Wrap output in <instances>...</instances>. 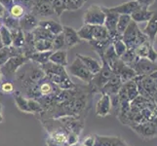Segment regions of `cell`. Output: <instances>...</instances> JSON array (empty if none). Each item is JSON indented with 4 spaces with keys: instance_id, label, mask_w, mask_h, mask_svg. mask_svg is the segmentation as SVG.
<instances>
[{
    "instance_id": "cell-58",
    "label": "cell",
    "mask_w": 157,
    "mask_h": 146,
    "mask_svg": "<svg viewBox=\"0 0 157 146\" xmlns=\"http://www.w3.org/2000/svg\"><path fill=\"white\" fill-rule=\"evenodd\" d=\"M127 146H128V145H127Z\"/></svg>"
},
{
    "instance_id": "cell-13",
    "label": "cell",
    "mask_w": 157,
    "mask_h": 146,
    "mask_svg": "<svg viewBox=\"0 0 157 146\" xmlns=\"http://www.w3.org/2000/svg\"><path fill=\"white\" fill-rule=\"evenodd\" d=\"M134 51L138 58H147L153 62H156L157 61V51H155L153 44H151L149 41L144 42L142 45L135 48Z\"/></svg>"
},
{
    "instance_id": "cell-22",
    "label": "cell",
    "mask_w": 157,
    "mask_h": 146,
    "mask_svg": "<svg viewBox=\"0 0 157 146\" xmlns=\"http://www.w3.org/2000/svg\"><path fill=\"white\" fill-rule=\"evenodd\" d=\"M143 32L147 35L151 44H153L157 37V10L154 11L152 17L147 21V24L145 25Z\"/></svg>"
},
{
    "instance_id": "cell-42",
    "label": "cell",
    "mask_w": 157,
    "mask_h": 146,
    "mask_svg": "<svg viewBox=\"0 0 157 146\" xmlns=\"http://www.w3.org/2000/svg\"><path fill=\"white\" fill-rule=\"evenodd\" d=\"M0 38H1L3 46H12V35L11 31L3 25L0 28Z\"/></svg>"
},
{
    "instance_id": "cell-28",
    "label": "cell",
    "mask_w": 157,
    "mask_h": 146,
    "mask_svg": "<svg viewBox=\"0 0 157 146\" xmlns=\"http://www.w3.org/2000/svg\"><path fill=\"white\" fill-rule=\"evenodd\" d=\"M30 11L25 6H24L23 4L18 3V2H15L8 10V14L11 16V17H13L17 20H21Z\"/></svg>"
},
{
    "instance_id": "cell-31",
    "label": "cell",
    "mask_w": 157,
    "mask_h": 146,
    "mask_svg": "<svg viewBox=\"0 0 157 146\" xmlns=\"http://www.w3.org/2000/svg\"><path fill=\"white\" fill-rule=\"evenodd\" d=\"M12 35V45L16 48L23 49L25 46V33L21 28L10 30Z\"/></svg>"
},
{
    "instance_id": "cell-36",
    "label": "cell",
    "mask_w": 157,
    "mask_h": 146,
    "mask_svg": "<svg viewBox=\"0 0 157 146\" xmlns=\"http://www.w3.org/2000/svg\"><path fill=\"white\" fill-rule=\"evenodd\" d=\"M77 34L80 40H85L88 42L92 41L93 40V25L84 24L78 29Z\"/></svg>"
},
{
    "instance_id": "cell-55",
    "label": "cell",
    "mask_w": 157,
    "mask_h": 146,
    "mask_svg": "<svg viewBox=\"0 0 157 146\" xmlns=\"http://www.w3.org/2000/svg\"><path fill=\"white\" fill-rule=\"evenodd\" d=\"M3 26V23H2V19H0V28Z\"/></svg>"
},
{
    "instance_id": "cell-34",
    "label": "cell",
    "mask_w": 157,
    "mask_h": 146,
    "mask_svg": "<svg viewBox=\"0 0 157 146\" xmlns=\"http://www.w3.org/2000/svg\"><path fill=\"white\" fill-rule=\"evenodd\" d=\"M109 33L105 25H93V40H108Z\"/></svg>"
},
{
    "instance_id": "cell-4",
    "label": "cell",
    "mask_w": 157,
    "mask_h": 146,
    "mask_svg": "<svg viewBox=\"0 0 157 146\" xmlns=\"http://www.w3.org/2000/svg\"><path fill=\"white\" fill-rule=\"evenodd\" d=\"M136 81L139 95L144 96L145 99H152L153 95L157 91V85L155 82L150 78V76H137L135 78Z\"/></svg>"
},
{
    "instance_id": "cell-49",
    "label": "cell",
    "mask_w": 157,
    "mask_h": 146,
    "mask_svg": "<svg viewBox=\"0 0 157 146\" xmlns=\"http://www.w3.org/2000/svg\"><path fill=\"white\" fill-rule=\"evenodd\" d=\"M72 4L75 6L76 9H80L84 6V4L87 2V0H71Z\"/></svg>"
},
{
    "instance_id": "cell-35",
    "label": "cell",
    "mask_w": 157,
    "mask_h": 146,
    "mask_svg": "<svg viewBox=\"0 0 157 146\" xmlns=\"http://www.w3.org/2000/svg\"><path fill=\"white\" fill-rule=\"evenodd\" d=\"M101 58V61L102 62H106L108 66H111L113 63H114L117 59L119 58L118 56L116 55V53L114 51V49H113V46L112 44H110L109 46H108L106 49H105V51L104 53V55H102V57Z\"/></svg>"
},
{
    "instance_id": "cell-16",
    "label": "cell",
    "mask_w": 157,
    "mask_h": 146,
    "mask_svg": "<svg viewBox=\"0 0 157 146\" xmlns=\"http://www.w3.org/2000/svg\"><path fill=\"white\" fill-rule=\"evenodd\" d=\"M38 23L37 16L33 12H29L20 20V28L24 31V33L32 32V30L38 26Z\"/></svg>"
},
{
    "instance_id": "cell-21",
    "label": "cell",
    "mask_w": 157,
    "mask_h": 146,
    "mask_svg": "<svg viewBox=\"0 0 157 146\" xmlns=\"http://www.w3.org/2000/svg\"><path fill=\"white\" fill-rule=\"evenodd\" d=\"M63 34L64 37V42H66V48H67V49H70V48L78 45L81 41L80 38L78 37L77 31L74 28H70V26L63 25Z\"/></svg>"
},
{
    "instance_id": "cell-37",
    "label": "cell",
    "mask_w": 157,
    "mask_h": 146,
    "mask_svg": "<svg viewBox=\"0 0 157 146\" xmlns=\"http://www.w3.org/2000/svg\"><path fill=\"white\" fill-rule=\"evenodd\" d=\"M131 17L128 15H119V18L117 21V25H116V30H117V34L119 36H121L124 31L126 30L128 28L129 24L131 23Z\"/></svg>"
},
{
    "instance_id": "cell-10",
    "label": "cell",
    "mask_w": 157,
    "mask_h": 146,
    "mask_svg": "<svg viewBox=\"0 0 157 146\" xmlns=\"http://www.w3.org/2000/svg\"><path fill=\"white\" fill-rule=\"evenodd\" d=\"M130 127L144 138H152L157 137V118H154L151 121H145Z\"/></svg>"
},
{
    "instance_id": "cell-50",
    "label": "cell",
    "mask_w": 157,
    "mask_h": 146,
    "mask_svg": "<svg viewBox=\"0 0 157 146\" xmlns=\"http://www.w3.org/2000/svg\"><path fill=\"white\" fill-rule=\"evenodd\" d=\"M46 143H47V146H63V145H59V144L56 143L55 141H53V140H52L50 137H48V138H47Z\"/></svg>"
},
{
    "instance_id": "cell-47",
    "label": "cell",
    "mask_w": 157,
    "mask_h": 146,
    "mask_svg": "<svg viewBox=\"0 0 157 146\" xmlns=\"http://www.w3.org/2000/svg\"><path fill=\"white\" fill-rule=\"evenodd\" d=\"M95 136H88L87 137H85L82 144L84 146H94L95 144Z\"/></svg>"
},
{
    "instance_id": "cell-19",
    "label": "cell",
    "mask_w": 157,
    "mask_h": 146,
    "mask_svg": "<svg viewBox=\"0 0 157 146\" xmlns=\"http://www.w3.org/2000/svg\"><path fill=\"white\" fill-rule=\"evenodd\" d=\"M24 55V50L21 48H16L12 46H3L0 49V66H2L4 63H6L11 58Z\"/></svg>"
},
{
    "instance_id": "cell-48",
    "label": "cell",
    "mask_w": 157,
    "mask_h": 146,
    "mask_svg": "<svg viewBox=\"0 0 157 146\" xmlns=\"http://www.w3.org/2000/svg\"><path fill=\"white\" fill-rule=\"evenodd\" d=\"M15 3V0H0V4L6 9L7 11L10 9V7Z\"/></svg>"
},
{
    "instance_id": "cell-43",
    "label": "cell",
    "mask_w": 157,
    "mask_h": 146,
    "mask_svg": "<svg viewBox=\"0 0 157 146\" xmlns=\"http://www.w3.org/2000/svg\"><path fill=\"white\" fill-rule=\"evenodd\" d=\"M50 3L58 17H59L64 11H67V6L64 4L63 0H50Z\"/></svg>"
},
{
    "instance_id": "cell-11",
    "label": "cell",
    "mask_w": 157,
    "mask_h": 146,
    "mask_svg": "<svg viewBox=\"0 0 157 146\" xmlns=\"http://www.w3.org/2000/svg\"><path fill=\"white\" fill-rule=\"evenodd\" d=\"M112 74H113V72H112L110 66H108L106 62H102L101 70L98 73H96L94 75L90 84L92 86H94L97 90L101 91L102 88H104V86L108 82V80L110 79Z\"/></svg>"
},
{
    "instance_id": "cell-53",
    "label": "cell",
    "mask_w": 157,
    "mask_h": 146,
    "mask_svg": "<svg viewBox=\"0 0 157 146\" xmlns=\"http://www.w3.org/2000/svg\"><path fill=\"white\" fill-rule=\"evenodd\" d=\"M1 109H2V105H1V102H0V123H1V122H2V120H3L2 113H1Z\"/></svg>"
},
{
    "instance_id": "cell-40",
    "label": "cell",
    "mask_w": 157,
    "mask_h": 146,
    "mask_svg": "<svg viewBox=\"0 0 157 146\" xmlns=\"http://www.w3.org/2000/svg\"><path fill=\"white\" fill-rule=\"evenodd\" d=\"M35 52L53 51V44L51 40H34Z\"/></svg>"
},
{
    "instance_id": "cell-15",
    "label": "cell",
    "mask_w": 157,
    "mask_h": 146,
    "mask_svg": "<svg viewBox=\"0 0 157 146\" xmlns=\"http://www.w3.org/2000/svg\"><path fill=\"white\" fill-rule=\"evenodd\" d=\"M122 85H123V83H122L120 77H119L118 75L113 73L111 75L110 79L108 80V82L104 86V88H102L100 92L101 94H105L107 95H117L119 90L121 89Z\"/></svg>"
},
{
    "instance_id": "cell-32",
    "label": "cell",
    "mask_w": 157,
    "mask_h": 146,
    "mask_svg": "<svg viewBox=\"0 0 157 146\" xmlns=\"http://www.w3.org/2000/svg\"><path fill=\"white\" fill-rule=\"evenodd\" d=\"M111 39L108 40H102V41H99V40H92L90 41V45L91 47L93 48V50L95 52L98 53V55L100 56V58L102 57L105 51V49L111 44Z\"/></svg>"
},
{
    "instance_id": "cell-29",
    "label": "cell",
    "mask_w": 157,
    "mask_h": 146,
    "mask_svg": "<svg viewBox=\"0 0 157 146\" xmlns=\"http://www.w3.org/2000/svg\"><path fill=\"white\" fill-rule=\"evenodd\" d=\"M122 87H123L124 90H125V93L127 95V97H128V99H129L130 102L133 101L134 99H136L137 97L140 95L135 79L130 80V81H128V82H125L122 85Z\"/></svg>"
},
{
    "instance_id": "cell-54",
    "label": "cell",
    "mask_w": 157,
    "mask_h": 146,
    "mask_svg": "<svg viewBox=\"0 0 157 146\" xmlns=\"http://www.w3.org/2000/svg\"><path fill=\"white\" fill-rule=\"evenodd\" d=\"M2 74H1V71H0V85H1V83H2Z\"/></svg>"
},
{
    "instance_id": "cell-46",
    "label": "cell",
    "mask_w": 157,
    "mask_h": 146,
    "mask_svg": "<svg viewBox=\"0 0 157 146\" xmlns=\"http://www.w3.org/2000/svg\"><path fill=\"white\" fill-rule=\"evenodd\" d=\"M136 1L139 3V5L140 7L148 9V7H150L151 5L156 1V0H136Z\"/></svg>"
},
{
    "instance_id": "cell-57",
    "label": "cell",
    "mask_w": 157,
    "mask_h": 146,
    "mask_svg": "<svg viewBox=\"0 0 157 146\" xmlns=\"http://www.w3.org/2000/svg\"><path fill=\"white\" fill-rule=\"evenodd\" d=\"M69 1V0H63V2H64V4H67V2Z\"/></svg>"
},
{
    "instance_id": "cell-3",
    "label": "cell",
    "mask_w": 157,
    "mask_h": 146,
    "mask_svg": "<svg viewBox=\"0 0 157 146\" xmlns=\"http://www.w3.org/2000/svg\"><path fill=\"white\" fill-rule=\"evenodd\" d=\"M28 61L29 58L25 55H19L11 58L6 63L0 66V71H1L2 76L6 77L7 79L13 78L14 76H16L19 68L25 64Z\"/></svg>"
},
{
    "instance_id": "cell-5",
    "label": "cell",
    "mask_w": 157,
    "mask_h": 146,
    "mask_svg": "<svg viewBox=\"0 0 157 146\" xmlns=\"http://www.w3.org/2000/svg\"><path fill=\"white\" fill-rule=\"evenodd\" d=\"M105 20V14L102 7L93 4L86 10L83 17L84 24L91 25H104Z\"/></svg>"
},
{
    "instance_id": "cell-2",
    "label": "cell",
    "mask_w": 157,
    "mask_h": 146,
    "mask_svg": "<svg viewBox=\"0 0 157 146\" xmlns=\"http://www.w3.org/2000/svg\"><path fill=\"white\" fill-rule=\"evenodd\" d=\"M121 39L126 45L127 50H135V48L142 45L143 43L149 41L144 32L139 28L138 24L131 21L128 28L121 35Z\"/></svg>"
},
{
    "instance_id": "cell-9",
    "label": "cell",
    "mask_w": 157,
    "mask_h": 146,
    "mask_svg": "<svg viewBox=\"0 0 157 146\" xmlns=\"http://www.w3.org/2000/svg\"><path fill=\"white\" fill-rule=\"evenodd\" d=\"M110 68L113 73L120 77L123 84L137 77V74L135 72V70L131 66H129L127 64L124 63L120 58H118L110 66Z\"/></svg>"
},
{
    "instance_id": "cell-6",
    "label": "cell",
    "mask_w": 157,
    "mask_h": 146,
    "mask_svg": "<svg viewBox=\"0 0 157 146\" xmlns=\"http://www.w3.org/2000/svg\"><path fill=\"white\" fill-rule=\"evenodd\" d=\"M68 73L72 76L80 79L85 83L90 84V82L93 79L94 75L92 74L88 68L84 66V63L80 61V59L76 57L74 61L71 62V64L68 67Z\"/></svg>"
},
{
    "instance_id": "cell-44",
    "label": "cell",
    "mask_w": 157,
    "mask_h": 146,
    "mask_svg": "<svg viewBox=\"0 0 157 146\" xmlns=\"http://www.w3.org/2000/svg\"><path fill=\"white\" fill-rule=\"evenodd\" d=\"M137 58L138 57L136 56L134 50H127L125 53H124V55L120 58V59L125 64H127V66H130L135 61H136Z\"/></svg>"
},
{
    "instance_id": "cell-17",
    "label": "cell",
    "mask_w": 157,
    "mask_h": 146,
    "mask_svg": "<svg viewBox=\"0 0 157 146\" xmlns=\"http://www.w3.org/2000/svg\"><path fill=\"white\" fill-rule=\"evenodd\" d=\"M111 111V102L110 97L105 94H102L101 96L96 103V115L98 117H105Z\"/></svg>"
},
{
    "instance_id": "cell-8",
    "label": "cell",
    "mask_w": 157,
    "mask_h": 146,
    "mask_svg": "<svg viewBox=\"0 0 157 146\" xmlns=\"http://www.w3.org/2000/svg\"><path fill=\"white\" fill-rule=\"evenodd\" d=\"M15 101L20 110L26 113H40L43 111V107L39 101L33 99H28L21 95L15 96Z\"/></svg>"
},
{
    "instance_id": "cell-24",
    "label": "cell",
    "mask_w": 157,
    "mask_h": 146,
    "mask_svg": "<svg viewBox=\"0 0 157 146\" xmlns=\"http://www.w3.org/2000/svg\"><path fill=\"white\" fill-rule=\"evenodd\" d=\"M38 25L41 28L47 29L53 35H57L59 33H62L63 32V25H62L58 21H54V20H49V19H44V20H40Z\"/></svg>"
},
{
    "instance_id": "cell-1",
    "label": "cell",
    "mask_w": 157,
    "mask_h": 146,
    "mask_svg": "<svg viewBox=\"0 0 157 146\" xmlns=\"http://www.w3.org/2000/svg\"><path fill=\"white\" fill-rule=\"evenodd\" d=\"M41 69L44 72L45 77L61 90H73L75 88L74 83L70 80L68 73L63 66L48 62L42 64Z\"/></svg>"
},
{
    "instance_id": "cell-30",
    "label": "cell",
    "mask_w": 157,
    "mask_h": 146,
    "mask_svg": "<svg viewBox=\"0 0 157 146\" xmlns=\"http://www.w3.org/2000/svg\"><path fill=\"white\" fill-rule=\"evenodd\" d=\"M53 51H48V52H34L33 54L29 57V59L35 63H38L40 66L44 63H47L49 62L50 56L52 55Z\"/></svg>"
},
{
    "instance_id": "cell-33",
    "label": "cell",
    "mask_w": 157,
    "mask_h": 146,
    "mask_svg": "<svg viewBox=\"0 0 157 146\" xmlns=\"http://www.w3.org/2000/svg\"><path fill=\"white\" fill-rule=\"evenodd\" d=\"M32 35H33L34 40H51L53 41L54 36L51 32H49L47 29L41 28V26H37L33 30H32Z\"/></svg>"
},
{
    "instance_id": "cell-52",
    "label": "cell",
    "mask_w": 157,
    "mask_h": 146,
    "mask_svg": "<svg viewBox=\"0 0 157 146\" xmlns=\"http://www.w3.org/2000/svg\"><path fill=\"white\" fill-rule=\"evenodd\" d=\"M149 76H150V78H151V79H152V80L154 81V82H155V84L157 85V70H156L155 72L151 73V74L149 75Z\"/></svg>"
},
{
    "instance_id": "cell-7",
    "label": "cell",
    "mask_w": 157,
    "mask_h": 146,
    "mask_svg": "<svg viewBox=\"0 0 157 146\" xmlns=\"http://www.w3.org/2000/svg\"><path fill=\"white\" fill-rule=\"evenodd\" d=\"M137 76H148L151 73L155 72L157 70V63L149 61L147 58H137L131 66Z\"/></svg>"
},
{
    "instance_id": "cell-39",
    "label": "cell",
    "mask_w": 157,
    "mask_h": 146,
    "mask_svg": "<svg viewBox=\"0 0 157 146\" xmlns=\"http://www.w3.org/2000/svg\"><path fill=\"white\" fill-rule=\"evenodd\" d=\"M111 44L113 46V49H114V51L116 53V55L118 56V58H120L123 55L124 53H125L127 51V47L126 45L124 44V42L122 41L121 39V36L119 37H116V38H114L113 40H111Z\"/></svg>"
},
{
    "instance_id": "cell-51",
    "label": "cell",
    "mask_w": 157,
    "mask_h": 146,
    "mask_svg": "<svg viewBox=\"0 0 157 146\" xmlns=\"http://www.w3.org/2000/svg\"><path fill=\"white\" fill-rule=\"evenodd\" d=\"M7 13H8V11L5 9L1 4H0V19H2Z\"/></svg>"
},
{
    "instance_id": "cell-45",
    "label": "cell",
    "mask_w": 157,
    "mask_h": 146,
    "mask_svg": "<svg viewBox=\"0 0 157 146\" xmlns=\"http://www.w3.org/2000/svg\"><path fill=\"white\" fill-rule=\"evenodd\" d=\"M0 91H1L3 94L12 95L15 92V86L12 82H10V81H5V82L1 83V85H0Z\"/></svg>"
},
{
    "instance_id": "cell-26",
    "label": "cell",
    "mask_w": 157,
    "mask_h": 146,
    "mask_svg": "<svg viewBox=\"0 0 157 146\" xmlns=\"http://www.w3.org/2000/svg\"><path fill=\"white\" fill-rule=\"evenodd\" d=\"M67 134H68L67 132L62 126L59 129H54L53 132H51L49 137L53 141H55L56 143L59 145L67 146Z\"/></svg>"
},
{
    "instance_id": "cell-25",
    "label": "cell",
    "mask_w": 157,
    "mask_h": 146,
    "mask_svg": "<svg viewBox=\"0 0 157 146\" xmlns=\"http://www.w3.org/2000/svg\"><path fill=\"white\" fill-rule=\"evenodd\" d=\"M154 13V11H150L147 8L140 7L138 10H136L135 12L130 16L133 21L135 23H144V21H148L150 18L152 17V15Z\"/></svg>"
},
{
    "instance_id": "cell-38",
    "label": "cell",
    "mask_w": 157,
    "mask_h": 146,
    "mask_svg": "<svg viewBox=\"0 0 157 146\" xmlns=\"http://www.w3.org/2000/svg\"><path fill=\"white\" fill-rule=\"evenodd\" d=\"M2 23L5 28H7L9 30H14V29L20 28V20H17L13 17H11L8 13L2 18Z\"/></svg>"
},
{
    "instance_id": "cell-18",
    "label": "cell",
    "mask_w": 157,
    "mask_h": 146,
    "mask_svg": "<svg viewBox=\"0 0 157 146\" xmlns=\"http://www.w3.org/2000/svg\"><path fill=\"white\" fill-rule=\"evenodd\" d=\"M140 6L139 5V3L136 1V0H131V1H128L125 3H122L118 6H114V7H110L109 10L114 12L118 15H128L131 16L135 11L138 10Z\"/></svg>"
},
{
    "instance_id": "cell-41",
    "label": "cell",
    "mask_w": 157,
    "mask_h": 146,
    "mask_svg": "<svg viewBox=\"0 0 157 146\" xmlns=\"http://www.w3.org/2000/svg\"><path fill=\"white\" fill-rule=\"evenodd\" d=\"M52 44H53V51L64 50V48H66V42H64V37L63 32L54 36Z\"/></svg>"
},
{
    "instance_id": "cell-23",
    "label": "cell",
    "mask_w": 157,
    "mask_h": 146,
    "mask_svg": "<svg viewBox=\"0 0 157 146\" xmlns=\"http://www.w3.org/2000/svg\"><path fill=\"white\" fill-rule=\"evenodd\" d=\"M76 57L84 63V66L88 68V70L93 75L98 73L101 70V63L95 58H92L90 56H84V55H77Z\"/></svg>"
},
{
    "instance_id": "cell-12",
    "label": "cell",
    "mask_w": 157,
    "mask_h": 146,
    "mask_svg": "<svg viewBox=\"0 0 157 146\" xmlns=\"http://www.w3.org/2000/svg\"><path fill=\"white\" fill-rule=\"evenodd\" d=\"M102 10H104V12L105 14V20L104 25L107 29L108 33H109V38L113 40L114 38H116V37H119V35L117 34V30H116V25H117L119 15L112 12V11H110L109 8H107V7H102Z\"/></svg>"
},
{
    "instance_id": "cell-27",
    "label": "cell",
    "mask_w": 157,
    "mask_h": 146,
    "mask_svg": "<svg viewBox=\"0 0 157 146\" xmlns=\"http://www.w3.org/2000/svg\"><path fill=\"white\" fill-rule=\"evenodd\" d=\"M49 62L66 67L67 66V50H59L53 51L52 55L50 56Z\"/></svg>"
},
{
    "instance_id": "cell-14",
    "label": "cell",
    "mask_w": 157,
    "mask_h": 146,
    "mask_svg": "<svg viewBox=\"0 0 157 146\" xmlns=\"http://www.w3.org/2000/svg\"><path fill=\"white\" fill-rule=\"evenodd\" d=\"M31 12L36 13V16H40L43 18H48L55 15V11L50 3V0H36Z\"/></svg>"
},
{
    "instance_id": "cell-56",
    "label": "cell",
    "mask_w": 157,
    "mask_h": 146,
    "mask_svg": "<svg viewBox=\"0 0 157 146\" xmlns=\"http://www.w3.org/2000/svg\"><path fill=\"white\" fill-rule=\"evenodd\" d=\"M3 47V44H2V41H1V38H0V49Z\"/></svg>"
},
{
    "instance_id": "cell-20",
    "label": "cell",
    "mask_w": 157,
    "mask_h": 146,
    "mask_svg": "<svg viewBox=\"0 0 157 146\" xmlns=\"http://www.w3.org/2000/svg\"><path fill=\"white\" fill-rule=\"evenodd\" d=\"M94 146H127L125 141L118 137L95 136Z\"/></svg>"
}]
</instances>
